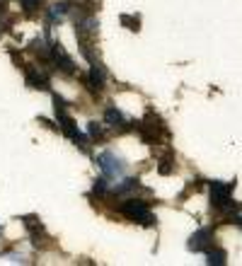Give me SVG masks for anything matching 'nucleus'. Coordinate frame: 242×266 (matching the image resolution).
Returning a JSON list of instances; mask_svg holds the SVG:
<instances>
[{
	"label": "nucleus",
	"mask_w": 242,
	"mask_h": 266,
	"mask_svg": "<svg viewBox=\"0 0 242 266\" xmlns=\"http://www.w3.org/2000/svg\"><path fill=\"white\" fill-rule=\"evenodd\" d=\"M22 7H24V12H34L39 7V0H22Z\"/></svg>",
	"instance_id": "nucleus-18"
},
{
	"label": "nucleus",
	"mask_w": 242,
	"mask_h": 266,
	"mask_svg": "<svg viewBox=\"0 0 242 266\" xmlns=\"http://www.w3.org/2000/svg\"><path fill=\"white\" fill-rule=\"evenodd\" d=\"M75 145H78L82 152H90V143H87V138H85V135H78V138H75Z\"/></svg>",
	"instance_id": "nucleus-17"
},
{
	"label": "nucleus",
	"mask_w": 242,
	"mask_h": 266,
	"mask_svg": "<svg viewBox=\"0 0 242 266\" xmlns=\"http://www.w3.org/2000/svg\"><path fill=\"white\" fill-rule=\"evenodd\" d=\"M66 99L63 97H58V95H54V109H56V116H61V114H66Z\"/></svg>",
	"instance_id": "nucleus-15"
},
{
	"label": "nucleus",
	"mask_w": 242,
	"mask_h": 266,
	"mask_svg": "<svg viewBox=\"0 0 242 266\" xmlns=\"http://www.w3.org/2000/svg\"><path fill=\"white\" fill-rule=\"evenodd\" d=\"M225 262H228V254H225L223 249H208V252H206V264L223 266Z\"/></svg>",
	"instance_id": "nucleus-10"
},
{
	"label": "nucleus",
	"mask_w": 242,
	"mask_h": 266,
	"mask_svg": "<svg viewBox=\"0 0 242 266\" xmlns=\"http://www.w3.org/2000/svg\"><path fill=\"white\" fill-rule=\"evenodd\" d=\"M58 126H61V131H63V135H68L71 140H75L78 135H80V131H78V124H75L71 116L61 114L58 116Z\"/></svg>",
	"instance_id": "nucleus-8"
},
{
	"label": "nucleus",
	"mask_w": 242,
	"mask_h": 266,
	"mask_svg": "<svg viewBox=\"0 0 242 266\" xmlns=\"http://www.w3.org/2000/svg\"><path fill=\"white\" fill-rule=\"evenodd\" d=\"M7 12V5H5V0H0V15H5Z\"/></svg>",
	"instance_id": "nucleus-21"
},
{
	"label": "nucleus",
	"mask_w": 242,
	"mask_h": 266,
	"mask_svg": "<svg viewBox=\"0 0 242 266\" xmlns=\"http://www.w3.org/2000/svg\"><path fill=\"white\" fill-rule=\"evenodd\" d=\"M225 223H235V225H240L242 228V215H228V218H225Z\"/></svg>",
	"instance_id": "nucleus-19"
},
{
	"label": "nucleus",
	"mask_w": 242,
	"mask_h": 266,
	"mask_svg": "<svg viewBox=\"0 0 242 266\" xmlns=\"http://www.w3.org/2000/svg\"><path fill=\"white\" fill-rule=\"evenodd\" d=\"M213 235H216V230H213V228L196 230V232L189 237L186 247L191 249V252H208V249H211V240H213Z\"/></svg>",
	"instance_id": "nucleus-1"
},
{
	"label": "nucleus",
	"mask_w": 242,
	"mask_h": 266,
	"mask_svg": "<svg viewBox=\"0 0 242 266\" xmlns=\"http://www.w3.org/2000/svg\"><path fill=\"white\" fill-rule=\"evenodd\" d=\"M24 82H27L32 90H46V87H49V77L44 75V73H39L37 68H32V66L24 68Z\"/></svg>",
	"instance_id": "nucleus-5"
},
{
	"label": "nucleus",
	"mask_w": 242,
	"mask_h": 266,
	"mask_svg": "<svg viewBox=\"0 0 242 266\" xmlns=\"http://www.w3.org/2000/svg\"><path fill=\"white\" fill-rule=\"evenodd\" d=\"M68 10H71L68 2H54V5L49 7V19H51V22H61V19L68 15Z\"/></svg>",
	"instance_id": "nucleus-9"
},
{
	"label": "nucleus",
	"mask_w": 242,
	"mask_h": 266,
	"mask_svg": "<svg viewBox=\"0 0 242 266\" xmlns=\"http://www.w3.org/2000/svg\"><path fill=\"white\" fill-rule=\"evenodd\" d=\"M10 262H24V257L22 254H10Z\"/></svg>",
	"instance_id": "nucleus-20"
},
{
	"label": "nucleus",
	"mask_w": 242,
	"mask_h": 266,
	"mask_svg": "<svg viewBox=\"0 0 242 266\" xmlns=\"http://www.w3.org/2000/svg\"><path fill=\"white\" fill-rule=\"evenodd\" d=\"M158 172L162 174V177H167V174H172L174 172V155L172 152H167L162 160H160V165H158Z\"/></svg>",
	"instance_id": "nucleus-11"
},
{
	"label": "nucleus",
	"mask_w": 242,
	"mask_h": 266,
	"mask_svg": "<svg viewBox=\"0 0 242 266\" xmlns=\"http://www.w3.org/2000/svg\"><path fill=\"white\" fill-rule=\"evenodd\" d=\"M97 165H99V170L104 172V177H119V174L124 172L121 157H116L114 152H102V155L97 157Z\"/></svg>",
	"instance_id": "nucleus-2"
},
{
	"label": "nucleus",
	"mask_w": 242,
	"mask_h": 266,
	"mask_svg": "<svg viewBox=\"0 0 242 266\" xmlns=\"http://www.w3.org/2000/svg\"><path fill=\"white\" fill-rule=\"evenodd\" d=\"M87 133H90L92 140L104 138V129H102V124H97V121H90V124H87Z\"/></svg>",
	"instance_id": "nucleus-13"
},
{
	"label": "nucleus",
	"mask_w": 242,
	"mask_h": 266,
	"mask_svg": "<svg viewBox=\"0 0 242 266\" xmlns=\"http://www.w3.org/2000/svg\"><path fill=\"white\" fill-rule=\"evenodd\" d=\"M92 191H94V194H104V191H107V177H99V179H94Z\"/></svg>",
	"instance_id": "nucleus-16"
},
{
	"label": "nucleus",
	"mask_w": 242,
	"mask_h": 266,
	"mask_svg": "<svg viewBox=\"0 0 242 266\" xmlns=\"http://www.w3.org/2000/svg\"><path fill=\"white\" fill-rule=\"evenodd\" d=\"M138 189V179H124L121 184H116V194L119 196H124V194H131V191H136Z\"/></svg>",
	"instance_id": "nucleus-12"
},
{
	"label": "nucleus",
	"mask_w": 242,
	"mask_h": 266,
	"mask_svg": "<svg viewBox=\"0 0 242 266\" xmlns=\"http://www.w3.org/2000/svg\"><path fill=\"white\" fill-rule=\"evenodd\" d=\"M104 80H107V70H104L99 63H92V66H90V77H87V87L99 92V90L104 87Z\"/></svg>",
	"instance_id": "nucleus-6"
},
{
	"label": "nucleus",
	"mask_w": 242,
	"mask_h": 266,
	"mask_svg": "<svg viewBox=\"0 0 242 266\" xmlns=\"http://www.w3.org/2000/svg\"><path fill=\"white\" fill-rule=\"evenodd\" d=\"M104 121H107V126H112L116 131H126V129H129L126 121H124V116H121V112L114 109V107H109V109L104 112Z\"/></svg>",
	"instance_id": "nucleus-7"
},
{
	"label": "nucleus",
	"mask_w": 242,
	"mask_h": 266,
	"mask_svg": "<svg viewBox=\"0 0 242 266\" xmlns=\"http://www.w3.org/2000/svg\"><path fill=\"white\" fill-rule=\"evenodd\" d=\"M121 24L131 29V32H138V24H141V19L133 17V15H121Z\"/></svg>",
	"instance_id": "nucleus-14"
},
{
	"label": "nucleus",
	"mask_w": 242,
	"mask_h": 266,
	"mask_svg": "<svg viewBox=\"0 0 242 266\" xmlns=\"http://www.w3.org/2000/svg\"><path fill=\"white\" fill-rule=\"evenodd\" d=\"M51 58H54V63H56V68H61L66 75H73L75 73V63L73 58L66 54V49L61 46V44H54L51 46Z\"/></svg>",
	"instance_id": "nucleus-4"
},
{
	"label": "nucleus",
	"mask_w": 242,
	"mask_h": 266,
	"mask_svg": "<svg viewBox=\"0 0 242 266\" xmlns=\"http://www.w3.org/2000/svg\"><path fill=\"white\" fill-rule=\"evenodd\" d=\"M119 210H121L129 220L138 223V220L148 213V203H146V201H141V199H129V201H124V203L119 206Z\"/></svg>",
	"instance_id": "nucleus-3"
}]
</instances>
